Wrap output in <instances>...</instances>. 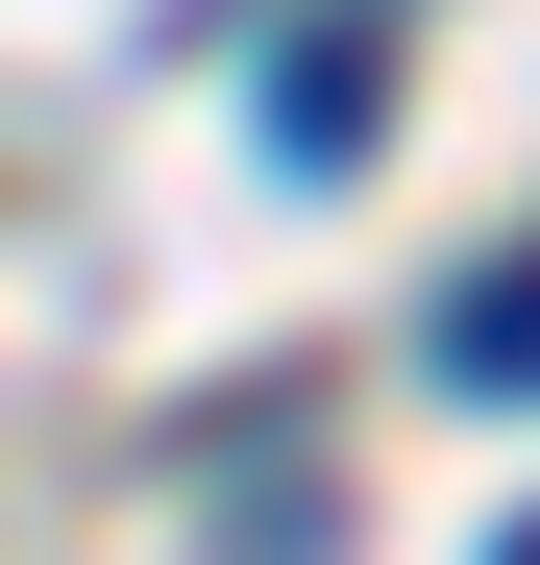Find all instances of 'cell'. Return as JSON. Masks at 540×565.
I'll list each match as a JSON object with an SVG mask.
<instances>
[{
	"instance_id": "cell-1",
	"label": "cell",
	"mask_w": 540,
	"mask_h": 565,
	"mask_svg": "<svg viewBox=\"0 0 540 565\" xmlns=\"http://www.w3.org/2000/svg\"><path fill=\"white\" fill-rule=\"evenodd\" d=\"M369 124H393V25H295V50H270V148H295V172L369 148Z\"/></svg>"
},
{
	"instance_id": "cell-2",
	"label": "cell",
	"mask_w": 540,
	"mask_h": 565,
	"mask_svg": "<svg viewBox=\"0 0 540 565\" xmlns=\"http://www.w3.org/2000/svg\"><path fill=\"white\" fill-rule=\"evenodd\" d=\"M442 369H467V394H540V246H492L467 296H442Z\"/></svg>"
},
{
	"instance_id": "cell-3",
	"label": "cell",
	"mask_w": 540,
	"mask_h": 565,
	"mask_svg": "<svg viewBox=\"0 0 540 565\" xmlns=\"http://www.w3.org/2000/svg\"><path fill=\"white\" fill-rule=\"evenodd\" d=\"M492 565H540V541H492Z\"/></svg>"
}]
</instances>
